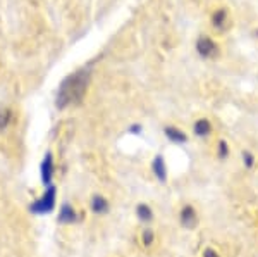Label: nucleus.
<instances>
[{
    "instance_id": "nucleus-1",
    "label": "nucleus",
    "mask_w": 258,
    "mask_h": 257,
    "mask_svg": "<svg viewBox=\"0 0 258 257\" xmlns=\"http://www.w3.org/2000/svg\"><path fill=\"white\" fill-rule=\"evenodd\" d=\"M88 85H90V73L86 69H80V71L69 74L59 86V92H57V98H55L57 107L64 109V107L81 102L83 97L86 95Z\"/></svg>"
},
{
    "instance_id": "nucleus-2",
    "label": "nucleus",
    "mask_w": 258,
    "mask_h": 257,
    "mask_svg": "<svg viewBox=\"0 0 258 257\" xmlns=\"http://www.w3.org/2000/svg\"><path fill=\"white\" fill-rule=\"evenodd\" d=\"M55 205H57V186L50 185L45 186L43 193L31 204V211L35 214H38V216H48V214H52L55 211Z\"/></svg>"
},
{
    "instance_id": "nucleus-3",
    "label": "nucleus",
    "mask_w": 258,
    "mask_h": 257,
    "mask_svg": "<svg viewBox=\"0 0 258 257\" xmlns=\"http://www.w3.org/2000/svg\"><path fill=\"white\" fill-rule=\"evenodd\" d=\"M195 48H197L198 56L205 61L215 59V57H219V54H220L219 41L212 38L210 35H200L197 38V43H195Z\"/></svg>"
},
{
    "instance_id": "nucleus-4",
    "label": "nucleus",
    "mask_w": 258,
    "mask_h": 257,
    "mask_svg": "<svg viewBox=\"0 0 258 257\" xmlns=\"http://www.w3.org/2000/svg\"><path fill=\"white\" fill-rule=\"evenodd\" d=\"M177 219H179V225L181 228H184V230H195L198 225H200V214L197 211V207H195L191 202H186V204L181 205V209H179L177 213Z\"/></svg>"
},
{
    "instance_id": "nucleus-5",
    "label": "nucleus",
    "mask_w": 258,
    "mask_h": 257,
    "mask_svg": "<svg viewBox=\"0 0 258 257\" xmlns=\"http://www.w3.org/2000/svg\"><path fill=\"white\" fill-rule=\"evenodd\" d=\"M53 176H55V157H53V152L48 150L47 154L43 156L40 163V178L41 183L45 186L53 185Z\"/></svg>"
},
{
    "instance_id": "nucleus-6",
    "label": "nucleus",
    "mask_w": 258,
    "mask_h": 257,
    "mask_svg": "<svg viewBox=\"0 0 258 257\" xmlns=\"http://www.w3.org/2000/svg\"><path fill=\"white\" fill-rule=\"evenodd\" d=\"M57 223L62 226H71L80 223V211L76 209L73 202H62L59 213H57Z\"/></svg>"
},
{
    "instance_id": "nucleus-7",
    "label": "nucleus",
    "mask_w": 258,
    "mask_h": 257,
    "mask_svg": "<svg viewBox=\"0 0 258 257\" xmlns=\"http://www.w3.org/2000/svg\"><path fill=\"white\" fill-rule=\"evenodd\" d=\"M88 207H90L91 214L102 218L110 213V200L105 195H102V193H93V195L90 197Z\"/></svg>"
},
{
    "instance_id": "nucleus-8",
    "label": "nucleus",
    "mask_w": 258,
    "mask_h": 257,
    "mask_svg": "<svg viewBox=\"0 0 258 257\" xmlns=\"http://www.w3.org/2000/svg\"><path fill=\"white\" fill-rule=\"evenodd\" d=\"M212 28L217 31H226L231 26V14H229L227 7H217L210 16Z\"/></svg>"
},
{
    "instance_id": "nucleus-9",
    "label": "nucleus",
    "mask_w": 258,
    "mask_h": 257,
    "mask_svg": "<svg viewBox=\"0 0 258 257\" xmlns=\"http://www.w3.org/2000/svg\"><path fill=\"white\" fill-rule=\"evenodd\" d=\"M150 168H152L153 176L157 178V181L162 185H165L169 181V169H167V163H165V157L162 154H157L150 163Z\"/></svg>"
},
{
    "instance_id": "nucleus-10",
    "label": "nucleus",
    "mask_w": 258,
    "mask_h": 257,
    "mask_svg": "<svg viewBox=\"0 0 258 257\" xmlns=\"http://www.w3.org/2000/svg\"><path fill=\"white\" fill-rule=\"evenodd\" d=\"M164 136L174 145H186L189 142V135L184 130H181L176 124H167L164 126Z\"/></svg>"
},
{
    "instance_id": "nucleus-11",
    "label": "nucleus",
    "mask_w": 258,
    "mask_h": 257,
    "mask_svg": "<svg viewBox=\"0 0 258 257\" xmlns=\"http://www.w3.org/2000/svg\"><path fill=\"white\" fill-rule=\"evenodd\" d=\"M191 131H193V135L197 136V138H209V136L214 133V124H212L209 118H198V119H195Z\"/></svg>"
},
{
    "instance_id": "nucleus-12",
    "label": "nucleus",
    "mask_w": 258,
    "mask_h": 257,
    "mask_svg": "<svg viewBox=\"0 0 258 257\" xmlns=\"http://www.w3.org/2000/svg\"><path fill=\"white\" fill-rule=\"evenodd\" d=\"M135 216L140 223L150 226L153 223V219H155V213H153V207L147 204V202H138L135 205Z\"/></svg>"
},
{
    "instance_id": "nucleus-13",
    "label": "nucleus",
    "mask_w": 258,
    "mask_h": 257,
    "mask_svg": "<svg viewBox=\"0 0 258 257\" xmlns=\"http://www.w3.org/2000/svg\"><path fill=\"white\" fill-rule=\"evenodd\" d=\"M140 243H141V247H143L145 250H150V248L157 243V233H155V230H153L152 226H145L143 230H141Z\"/></svg>"
},
{
    "instance_id": "nucleus-14",
    "label": "nucleus",
    "mask_w": 258,
    "mask_h": 257,
    "mask_svg": "<svg viewBox=\"0 0 258 257\" xmlns=\"http://www.w3.org/2000/svg\"><path fill=\"white\" fill-rule=\"evenodd\" d=\"M12 118H14V114H12V109H11V107L0 106V135L6 133V131L11 128Z\"/></svg>"
},
{
    "instance_id": "nucleus-15",
    "label": "nucleus",
    "mask_w": 258,
    "mask_h": 257,
    "mask_svg": "<svg viewBox=\"0 0 258 257\" xmlns=\"http://www.w3.org/2000/svg\"><path fill=\"white\" fill-rule=\"evenodd\" d=\"M215 156H217L219 161H227L229 156H231V145L227 143V140L220 138L217 140V145H215Z\"/></svg>"
},
{
    "instance_id": "nucleus-16",
    "label": "nucleus",
    "mask_w": 258,
    "mask_h": 257,
    "mask_svg": "<svg viewBox=\"0 0 258 257\" xmlns=\"http://www.w3.org/2000/svg\"><path fill=\"white\" fill-rule=\"evenodd\" d=\"M241 157H243V166H244V169H248V171H253V169L256 168V156L253 154L251 150H243V154H241Z\"/></svg>"
},
{
    "instance_id": "nucleus-17",
    "label": "nucleus",
    "mask_w": 258,
    "mask_h": 257,
    "mask_svg": "<svg viewBox=\"0 0 258 257\" xmlns=\"http://www.w3.org/2000/svg\"><path fill=\"white\" fill-rule=\"evenodd\" d=\"M202 257H222V254H220V252L217 250V248H214V247L207 245V247L202 250Z\"/></svg>"
}]
</instances>
